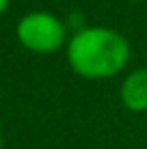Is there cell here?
<instances>
[{
    "instance_id": "6da1fadb",
    "label": "cell",
    "mask_w": 147,
    "mask_h": 149,
    "mask_svg": "<svg viewBox=\"0 0 147 149\" xmlns=\"http://www.w3.org/2000/svg\"><path fill=\"white\" fill-rule=\"evenodd\" d=\"M67 65L84 80H108L130 63L132 48L123 33L110 26L76 28L65 45Z\"/></svg>"
},
{
    "instance_id": "7a4b0ae2",
    "label": "cell",
    "mask_w": 147,
    "mask_h": 149,
    "mask_svg": "<svg viewBox=\"0 0 147 149\" xmlns=\"http://www.w3.org/2000/svg\"><path fill=\"white\" fill-rule=\"evenodd\" d=\"M20 45L35 54H54L67 45V24L50 11H28L15 26Z\"/></svg>"
},
{
    "instance_id": "3957f363",
    "label": "cell",
    "mask_w": 147,
    "mask_h": 149,
    "mask_svg": "<svg viewBox=\"0 0 147 149\" xmlns=\"http://www.w3.org/2000/svg\"><path fill=\"white\" fill-rule=\"evenodd\" d=\"M119 102L130 112H147V67H136L121 80Z\"/></svg>"
},
{
    "instance_id": "277c9868",
    "label": "cell",
    "mask_w": 147,
    "mask_h": 149,
    "mask_svg": "<svg viewBox=\"0 0 147 149\" xmlns=\"http://www.w3.org/2000/svg\"><path fill=\"white\" fill-rule=\"evenodd\" d=\"M9 2H11V0H0V15H2L4 11H7V7H9Z\"/></svg>"
},
{
    "instance_id": "5b68a950",
    "label": "cell",
    "mask_w": 147,
    "mask_h": 149,
    "mask_svg": "<svg viewBox=\"0 0 147 149\" xmlns=\"http://www.w3.org/2000/svg\"><path fill=\"white\" fill-rule=\"evenodd\" d=\"M0 149H2V130H0Z\"/></svg>"
},
{
    "instance_id": "8992f818",
    "label": "cell",
    "mask_w": 147,
    "mask_h": 149,
    "mask_svg": "<svg viewBox=\"0 0 147 149\" xmlns=\"http://www.w3.org/2000/svg\"><path fill=\"white\" fill-rule=\"evenodd\" d=\"M132 2H147V0H132Z\"/></svg>"
}]
</instances>
